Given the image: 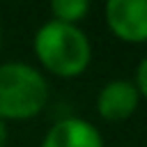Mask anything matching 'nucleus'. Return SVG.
I'll return each instance as SVG.
<instances>
[{
  "instance_id": "nucleus-1",
  "label": "nucleus",
  "mask_w": 147,
  "mask_h": 147,
  "mask_svg": "<svg viewBox=\"0 0 147 147\" xmlns=\"http://www.w3.org/2000/svg\"><path fill=\"white\" fill-rule=\"evenodd\" d=\"M34 53L37 60L51 74L60 78H76L80 76L92 60V46L85 32L78 25L48 21L34 34Z\"/></svg>"
},
{
  "instance_id": "nucleus-2",
  "label": "nucleus",
  "mask_w": 147,
  "mask_h": 147,
  "mask_svg": "<svg viewBox=\"0 0 147 147\" xmlns=\"http://www.w3.org/2000/svg\"><path fill=\"white\" fill-rule=\"evenodd\" d=\"M48 101L46 78L25 62L0 64V119H30Z\"/></svg>"
},
{
  "instance_id": "nucleus-3",
  "label": "nucleus",
  "mask_w": 147,
  "mask_h": 147,
  "mask_svg": "<svg viewBox=\"0 0 147 147\" xmlns=\"http://www.w3.org/2000/svg\"><path fill=\"white\" fill-rule=\"evenodd\" d=\"M106 23L110 32L129 44L147 41V0L106 2Z\"/></svg>"
},
{
  "instance_id": "nucleus-4",
  "label": "nucleus",
  "mask_w": 147,
  "mask_h": 147,
  "mask_svg": "<svg viewBox=\"0 0 147 147\" xmlns=\"http://www.w3.org/2000/svg\"><path fill=\"white\" fill-rule=\"evenodd\" d=\"M140 94L131 80H110L96 94V110L106 122H124L138 108Z\"/></svg>"
},
{
  "instance_id": "nucleus-5",
  "label": "nucleus",
  "mask_w": 147,
  "mask_h": 147,
  "mask_svg": "<svg viewBox=\"0 0 147 147\" xmlns=\"http://www.w3.org/2000/svg\"><path fill=\"white\" fill-rule=\"evenodd\" d=\"M41 147H103V138L87 119L64 117L48 129Z\"/></svg>"
},
{
  "instance_id": "nucleus-6",
  "label": "nucleus",
  "mask_w": 147,
  "mask_h": 147,
  "mask_svg": "<svg viewBox=\"0 0 147 147\" xmlns=\"http://www.w3.org/2000/svg\"><path fill=\"white\" fill-rule=\"evenodd\" d=\"M90 5L85 0H53L51 2V11H53V21H60V23H69V25H76L80 18H85Z\"/></svg>"
},
{
  "instance_id": "nucleus-7",
  "label": "nucleus",
  "mask_w": 147,
  "mask_h": 147,
  "mask_svg": "<svg viewBox=\"0 0 147 147\" xmlns=\"http://www.w3.org/2000/svg\"><path fill=\"white\" fill-rule=\"evenodd\" d=\"M136 90H138V94H142V96H147V57H142L140 60V64H138V69H136Z\"/></svg>"
},
{
  "instance_id": "nucleus-8",
  "label": "nucleus",
  "mask_w": 147,
  "mask_h": 147,
  "mask_svg": "<svg viewBox=\"0 0 147 147\" xmlns=\"http://www.w3.org/2000/svg\"><path fill=\"white\" fill-rule=\"evenodd\" d=\"M7 145V124L0 119V147H5Z\"/></svg>"
}]
</instances>
